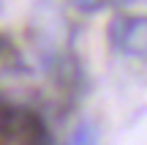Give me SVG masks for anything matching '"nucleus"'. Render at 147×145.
Listing matches in <instances>:
<instances>
[{
	"mask_svg": "<svg viewBox=\"0 0 147 145\" xmlns=\"http://www.w3.org/2000/svg\"><path fill=\"white\" fill-rule=\"evenodd\" d=\"M117 47L134 55H147V16H117L109 27Z\"/></svg>",
	"mask_w": 147,
	"mask_h": 145,
	"instance_id": "obj_1",
	"label": "nucleus"
},
{
	"mask_svg": "<svg viewBox=\"0 0 147 145\" xmlns=\"http://www.w3.org/2000/svg\"><path fill=\"white\" fill-rule=\"evenodd\" d=\"M19 123H22V112L14 107H0V134L11 137L19 131Z\"/></svg>",
	"mask_w": 147,
	"mask_h": 145,
	"instance_id": "obj_2",
	"label": "nucleus"
},
{
	"mask_svg": "<svg viewBox=\"0 0 147 145\" xmlns=\"http://www.w3.org/2000/svg\"><path fill=\"white\" fill-rule=\"evenodd\" d=\"M65 145H95V131H93V126H87V123H82L76 131L68 137V142Z\"/></svg>",
	"mask_w": 147,
	"mask_h": 145,
	"instance_id": "obj_3",
	"label": "nucleus"
},
{
	"mask_svg": "<svg viewBox=\"0 0 147 145\" xmlns=\"http://www.w3.org/2000/svg\"><path fill=\"white\" fill-rule=\"evenodd\" d=\"M74 3H76L82 11H93L95 5H98V0H74Z\"/></svg>",
	"mask_w": 147,
	"mask_h": 145,
	"instance_id": "obj_4",
	"label": "nucleus"
},
{
	"mask_svg": "<svg viewBox=\"0 0 147 145\" xmlns=\"http://www.w3.org/2000/svg\"><path fill=\"white\" fill-rule=\"evenodd\" d=\"M120 3H134V0H120Z\"/></svg>",
	"mask_w": 147,
	"mask_h": 145,
	"instance_id": "obj_5",
	"label": "nucleus"
}]
</instances>
